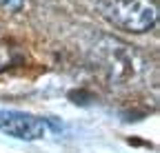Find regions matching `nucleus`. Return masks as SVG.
<instances>
[{"label": "nucleus", "instance_id": "4", "mask_svg": "<svg viewBox=\"0 0 160 153\" xmlns=\"http://www.w3.org/2000/svg\"><path fill=\"white\" fill-rule=\"evenodd\" d=\"M18 62H20L18 49H16L13 45H9V42H2V40H0V73L7 71V69H11V67L18 65Z\"/></svg>", "mask_w": 160, "mask_h": 153}, {"label": "nucleus", "instance_id": "5", "mask_svg": "<svg viewBox=\"0 0 160 153\" xmlns=\"http://www.w3.org/2000/svg\"><path fill=\"white\" fill-rule=\"evenodd\" d=\"M27 5V0H0V9L2 11H9V13H16Z\"/></svg>", "mask_w": 160, "mask_h": 153}, {"label": "nucleus", "instance_id": "3", "mask_svg": "<svg viewBox=\"0 0 160 153\" xmlns=\"http://www.w3.org/2000/svg\"><path fill=\"white\" fill-rule=\"evenodd\" d=\"M107 47H98L102 53V65L109 71V75L113 80H129L133 71H136V53L131 51V47L118 42V40H107Z\"/></svg>", "mask_w": 160, "mask_h": 153}, {"label": "nucleus", "instance_id": "2", "mask_svg": "<svg viewBox=\"0 0 160 153\" xmlns=\"http://www.w3.org/2000/svg\"><path fill=\"white\" fill-rule=\"evenodd\" d=\"M0 131L16 140H40L47 133V122L38 116L25 111H7L0 109Z\"/></svg>", "mask_w": 160, "mask_h": 153}, {"label": "nucleus", "instance_id": "1", "mask_svg": "<svg viewBox=\"0 0 160 153\" xmlns=\"http://www.w3.org/2000/svg\"><path fill=\"white\" fill-rule=\"evenodd\" d=\"M100 11L113 27L131 33H145L158 22L156 0H100Z\"/></svg>", "mask_w": 160, "mask_h": 153}]
</instances>
